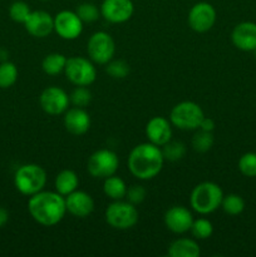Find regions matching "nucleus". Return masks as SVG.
Listing matches in <instances>:
<instances>
[{"label":"nucleus","mask_w":256,"mask_h":257,"mask_svg":"<svg viewBox=\"0 0 256 257\" xmlns=\"http://www.w3.org/2000/svg\"><path fill=\"white\" fill-rule=\"evenodd\" d=\"M28 211L35 222L43 226H54L64 218L67 213L65 197L55 191H40L30 196Z\"/></svg>","instance_id":"nucleus-1"},{"label":"nucleus","mask_w":256,"mask_h":257,"mask_svg":"<svg viewBox=\"0 0 256 257\" xmlns=\"http://www.w3.org/2000/svg\"><path fill=\"white\" fill-rule=\"evenodd\" d=\"M163 162L165 157L158 146L151 142L141 143L128 156V170L138 180H152L160 175Z\"/></svg>","instance_id":"nucleus-2"},{"label":"nucleus","mask_w":256,"mask_h":257,"mask_svg":"<svg viewBox=\"0 0 256 257\" xmlns=\"http://www.w3.org/2000/svg\"><path fill=\"white\" fill-rule=\"evenodd\" d=\"M223 192L215 182H201L192 190L190 203L193 211L200 215H208L221 207Z\"/></svg>","instance_id":"nucleus-3"},{"label":"nucleus","mask_w":256,"mask_h":257,"mask_svg":"<svg viewBox=\"0 0 256 257\" xmlns=\"http://www.w3.org/2000/svg\"><path fill=\"white\" fill-rule=\"evenodd\" d=\"M47 183V172L35 163L20 166L14 175V185L24 196H33L43 191Z\"/></svg>","instance_id":"nucleus-4"},{"label":"nucleus","mask_w":256,"mask_h":257,"mask_svg":"<svg viewBox=\"0 0 256 257\" xmlns=\"http://www.w3.org/2000/svg\"><path fill=\"white\" fill-rule=\"evenodd\" d=\"M203 110L197 103L185 100L172 108L170 114V122L178 130L182 131H193L200 128L202 122Z\"/></svg>","instance_id":"nucleus-5"},{"label":"nucleus","mask_w":256,"mask_h":257,"mask_svg":"<svg viewBox=\"0 0 256 257\" xmlns=\"http://www.w3.org/2000/svg\"><path fill=\"white\" fill-rule=\"evenodd\" d=\"M105 221L115 230H130L138 222V211L128 201H113L105 210Z\"/></svg>","instance_id":"nucleus-6"},{"label":"nucleus","mask_w":256,"mask_h":257,"mask_svg":"<svg viewBox=\"0 0 256 257\" xmlns=\"http://www.w3.org/2000/svg\"><path fill=\"white\" fill-rule=\"evenodd\" d=\"M64 73L68 80L77 87H88L97 78V70L93 63L83 57L68 58Z\"/></svg>","instance_id":"nucleus-7"},{"label":"nucleus","mask_w":256,"mask_h":257,"mask_svg":"<svg viewBox=\"0 0 256 257\" xmlns=\"http://www.w3.org/2000/svg\"><path fill=\"white\" fill-rule=\"evenodd\" d=\"M119 166L117 153L110 150H98L89 157L87 170L94 178H107L115 175Z\"/></svg>","instance_id":"nucleus-8"},{"label":"nucleus","mask_w":256,"mask_h":257,"mask_svg":"<svg viewBox=\"0 0 256 257\" xmlns=\"http://www.w3.org/2000/svg\"><path fill=\"white\" fill-rule=\"evenodd\" d=\"M87 52L94 63L107 64L114 57L115 43L108 33L97 32L88 40Z\"/></svg>","instance_id":"nucleus-9"},{"label":"nucleus","mask_w":256,"mask_h":257,"mask_svg":"<svg viewBox=\"0 0 256 257\" xmlns=\"http://www.w3.org/2000/svg\"><path fill=\"white\" fill-rule=\"evenodd\" d=\"M54 32L62 39L74 40L82 34L83 22L75 12L62 10L54 17Z\"/></svg>","instance_id":"nucleus-10"},{"label":"nucleus","mask_w":256,"mask_h":257,"mask_svg":"<svg viewBox=\"0 0 256 257\" xmlns=\"http://www.w3.org/2000/svg\"><path fill=\"white\" fill-rule=\"evenodd\" d=\"M42 109L50 115H58L65 113L69 107V95L59 87H48L42 92L39 98Z\"/></svg>","instance_id":"nucleus-11"},{"label":"nucleus","mask_w":256,"mask_h":257,"mask_svg":"<svg viewBox=\"0 0 256 257\" xmlns=\"http://www.w3.org/2000/svg\"><path fill=\"white\" fill-rule=\"evenodd\" d=\"M188 25L197 33H206L215 25L216 10L210 3L200 2L188 13Z\"/></svg>","instance_id":"nucleus-12"},{"label":"nucleus","mask_w":256,"mask_h":257,"mask_svg":"<svg viewBox=\"0 0 256 257\" xmlns=\"http://www.w3.org/2000/svg\"><path fill=\"white\" fill-rule=\"evenodd\" d=\"M135 7L132 0H103L100 5V15L107 22L120 24L132 18Z\"/></svg>","instance_id":"nucleus-13"},{"label":"nucleus","mask_w":256,"mask_h":257,"mask_svg":"<svg viewBox=\"0 0 256 257\" xmlns=\"http://www.w3.org/2000/svg\"><path fill=\"white\" fill-rule=\"evenodd\" d=\"M165 225L171 232L186 233L191 230L193 222V216L183 206H173L165 213Z\"/></svg>","instance_id":"nucleus-14"},{"label":"nucleus","mask_w":256,"mask_h":257,"mask_svg":"<svg viewBox=\"0 0 256 257\" xmlns=\"http://www.w3.org/2000/svg\"><path fill=\"white\" fill-rule=\"evenodd\" d=\"M24 27L32 37L45 38L54 30V18L44 10H34L28 17Z\"/></svg>","instance_id":"nucleus-15"},{"label":"nucleus","mask_w":256,"mask_h":257,"mask_svg":"<svg viewBox=\"0 0 256 257\" xmlns=\"http://www.w3.org/2000/svg\"><path fill=\"white\" fill-rule=\"evenodd\" d=\"M67 212L78 218H85L94 210V201L89 193L75 190L70 195L65 196Z\"/></svg>","instance_id":"nucleus-16"},{"label":"nucleus","mask_w":256,"mask_h":257,"mask_svg":"<svg viewBox=\"0 0 256 257\" xmlns=\"http://www.w3.org/2000/svg\"><path fill=\"white\" fill-rule=\"evenodd\" d=\"M231 42L242 52H253L256 49V23L242 22L233 28Z\"/></svg>","instance_id":"nucleus-17"},{"label":"nucleus","mask_w":256,"mask_h":257,"mask_svg":"<svg viewBox=\"0 0 256 257\" xmlns=\"http://www.w3.org/2000/svg\"><path fill=\"white\" fill-rule=\"evenodd\" d=\"M146 136L153 145L162 147L172 138L171 122L165 117H153L146 125Z\"/></svg>","instance_id":"nucleus-18"},{"label":"nucleus","mask_w":256,"mask_h":257,"mask_svg":"<svg viewBox=\"0 0 256 257\" xmlns=\"http://www.w3.org/2000/svg\"><path fill=\"white\" fill-rule=\"evenodd\" d=\"M64 127L70 135L83 136L89 131L90 117L83 108L74 107L65 110Z\"/></svg>","instance_id":"nucleus-19"},{"label":"nucleus","mask_w":256,"mask_h":257,"mask_svg":"<svg viewBox=\"0 0 256 257\" xmlns=\"http://www.w3.org/2000/svg\"><path fill=\"white\" fill-rule=\"evenodd\" d=\"M200 253V246L191 238H177L168 247L171 257H197Z\"/></svg>","instance_id":"nucleus-20"},{"label":"nucleus","mask_w":256,"mask_h":257,"mask_svg":"<svg viewBox=\"0 0 256 257\" xmlns=\"http://www.w3.org/2000/svg\"><path fill=\"white\" fill-rule=\"evenodd\" d=\"M79 185V178L77 173L72 170H63L57 175L54 181V187L59 195L68 196L74 192Z\"/></svg>","instance_id":"nucleus-21"},{"label":"nucleus","mask_w":256,"mask_h":257,"mask_svg":"<svg viewBox=\"0 0 256 257\" xmlns=\"http://www.w3.org/2000/svg\"><path fill=\"white\" fill-rule=\"evenodd\" d=\"M127 185L124 181L118 176L113 175L109 177L104 178V183H103V192L108 198L113 201L123 200L125 198V193H127Z\"/></svg>","instance_id":"nucleus-22"},{"label":"nucleus","mask_w":256,"mask_h":257,"mask_svg":"<svg viewBox=\"0 0 256 257\" xmlns=\"http://www.w3.org/2000/svg\"><path fill=\"white\" fill-rule=\"evenodd\" d=\"M65 64H67V58L60 53H52L48 54L43 59L42 68L43 72L48 75H58L64 72Z\"/></svg>","instance_id":"nucleus-23"},{"label":"nucleus","mask_w":256,"mask_h":257,"mask_svg":"<svg viewBox=\"0 0 256 257\" xmlns=\"http://www.w3.org/2000/svg\"><path fill=\"white\" fill-rule=\"evenodd\" d=\"M221 207L225 211V213L230 216H237L243 212L245 210V201L240 195L236 193H230L227 196H223Z\"/></svg>","instance_id":"nucleus-24"},{"label":"nucleus","mask_w":256,"mask_h":257,"mask_svg":"<svg viewBox=\"0 0 256 257\" xmlns=\"http://www.w3.org/2000/svg\"><path fill=\"white\" fill-rule=\"evenodd\" d=\"M18 68L12 62H3L0 64V88L8 89L18 80Z\"/></svg>","instance_id":"nucleus-25"},{"label":"nucleus","mask_w":256,"mask_h":257,"mask_svg":"<svg viewBox=\"0 0 256 257\" xmlns=\"http://www.w3.org/2000/svg\"><path fill=\"white\" fill-rule=\"evenodd\" d=\"M190 231L193 237L197 240H206L212 235L213 226L206 218H198V220H193Z\"/></svg>","instance_id":"nucleus-26"},{"label":"nucleus","mask_w":256,"mask_h":257,"mask_svg":"<svg viewBox=\"0 0 256 257\" xmlns=\"http://www.w3.org/2000/svg\"><path fill=\"white\" fill-rule=\"evenodd\" d=\"M75 13L83 23L97 22L100 17V9H98L97 5L93 3H82L77 7Z\"/></svg>","instance_id":"nucleus-27"},{"label":"nucleus","mask_w":256,"mask_h":257,"mask_svg":"<svg viewBox=\"0 0 256 257\" xmlns=\"http://www.w3.org/2000/svg\"><path fill=\"white\" fill-rule=\"evenodd\" d=\"M213 146V136L212 132H206L201 130L196 133L192 138V147L196 152L205 153L210 151Z\"/></svg>","instance_id":"nucleus-28"},{"label":"nucleus","mask_w":256,"mask_h":257,"mask_svg":"<svg viewBox=\"0 0 256 257\" xmlns=\"http://www.w3.org/2000/svg\"><path fill=\"white\" fill-rule=\"evenodd\" d=\"M162 147L163 157H165V160L171 161V162H176V161L183 158V156L186 155V147L182 142L170 141Z\"/></svg>","instance_id":"nucleus-29"},{"label":"nucleus","mask_w":256,"mask_h":257,"mask_svg":"<svg viewBox=\"0 0 256 257\" xmlns=\"http://www.w3.org/2000/svg\"><path fill=\"white\" fill-rule=\"evenodd\" d=\"M237 167L245 177H256V153L247 152L241 156Z\"/></svg>","instance_id":"nucleus-30"},{"label":"nucleus","mask_w":256,"mask_h":257,"mask_svg":"<svg viewBox=\"0 0 256 257\" xmlns=\"http://www.w3.org/2000/svg\"><path fill=\"white\" fill-rule=\"evenodd\" d=\"M30 13H32V10H30L29 5L25 2H22V0L14 2L9 8V17L12 18V20L17 23H22V24L27 22Z\"/></svg>","instance_id":"nucleus-31"},{"label":"nucleus","mask_w":256,"mask_h":257,"mask_svg":"<svg viewBox=\"0 0 256 257\" xmlns=\"http://www.w3.org/2000/svg\"><path fill=\"white\" fill-rule=\"evenodd\" d=\"M105 72L114 79H122L127 77L130 73V65L124 60H110L107 63Z\"/></svg>","instance_id":"nucleus-32"},{"label":"nucleus","mask_w":256,"mask_h":257,"mask_svg":"<svg viewBox=\"0 0 256 257\" xmlns=\"http://www.w3.org/2000/svg\"><path fill=\"white\" fill-rule=\"evenodd\" d=\"M70 102L74 104V107H80L84 108L87 107L88 104L92 100V93L88 88L85 87H77L72 92V94L69 95Z\"/></svg>","instance_id":"nucleus-33"},{"label":"nucleus","mask_w":256,"mask_h":257,"mask_svg":"<svg viewBox=\"0 0 256 257\" xmlns=\"http://www.w3.org/2000/svg\"><path fill=\"white\" fill-rule=\"evenodd\" d=\"M146 195H147V191L143 186L141 185H133L131 187L127 188V193H125V198H127L128 202H131L132 205H140L145 201Z\"/></svg>","instance_id":"nucleus-34"},{"label":"nucleus","mask_w":256,"mask_h":257,"mask_svg":"<svg viewBox=\"0 0 256 257\" xmlns=\"http://www.w3.org/2000/svg\"><path fill=\"white\" fill-rule=\"evenodd\" d=\"M200 130L206 131V132H212V131L215 130V122H213V119H211V118H207V117H203L202 122H201L200 124Z\"/></svg>","instance_id":"nucleus-35"},{"label":"nucleus","mask_w":256,"mask_h":257,"mask_svg":"<svg viewBox=\"0 0 256 257\" xmlns=\"http://www.w3.org/2000/svg\"><path fill=\"white\" fill-rule=\"evenodd\" d=\"M9 221V212L4 207H0V228L4 227Z\"/></svg>","instance_id":"nucleus-36"},{"label":"nucleus","mask_w":256,"mask_h":257,"mask_svg":"<svg viewBox=\"0 0 256 257\" xmlns=\"http://www.w3.org/2000/svg\"><path fill=\"white\" fill-rule=\"evenodd\" d=\"M253 53H255V55H256V49H255V50H253Z\"/></svg>","instance_id":"nucleus-37"},{"label":"nucleus","mask_w":256,"mask_h":257,"mask_svg":"<svg viewBox=\"0 0 256 257\" xmlns=\"http://www.w3.org/2000/svg\"><path fill=\"white\" fill-rule=\"evenodd\" d=\"M43 2H48V0H43Z\"/></svg>","instance_id":"nucleus-38"}]
</instances>
